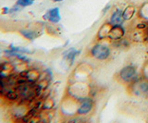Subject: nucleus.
I'll return each instance as SVG.
<instances>
[{
	"label": "nucleus",
	"mask_w": 148,
	"mask_h": 123,
	"mask_svg": "<svg viewBox=\"0 0 148 123\" xmlns=\"http://www.w3.org/2000/svg\"><path fill=\"white\" fill-rule=\"evenodd\" d=\"M92 107H94L92 100L88 97H83L82 99H81V103L77 108L76 113L78 115L85 116V115H88V114L92 111Z\"/></svg>",
	"instance_id": "7ed1b4c3"
},
{
	"label": "nucleus",
	"mask_w": 148,
	"mask_h": 123,
	"mask_svg": "<svg viewBox=\"0 0 148 123\" xmlns=\"http://www.w3.org/2000/svg\"><path fill=\"white\" fill-rule=\"evenodd\" d=\"M21 35H23L28 40H34V39H35L37 37L36 33H35V31H27V30L21 31Z\"/></svg>",
	"instance_id": "1a4fd4ad"
},
{
	"label": "nucleus",
	"mask_w": 148,
	"mask_h": 123,
	"mask_svg": "<svg viewBox=\"0 0 148 123\" xmlns=\"http://www.w3.org/2000/svg\"><path fill=\"white\" fill-rule=\"evenodd\" d=\"M78 51L76 49L74 48H71L69 50H68V51L64 54V57L67 59L68 61L71 62V64H72V63L74 62V59H75V57H77L78 55Z\"/></svg>",
	"instance_id": "6e6552de"
},
{
	"label": "nucleus",
	"mask_w": 148,
	"mask_h": 123,
	"mask_svg": "<svg viewBox=\"0 0 148 123\" xmlns=\"http://www.w3.org/2000/svg\"><path fill=\"white\" fill-rule=\"evenodd\" d=\"M125 33V30L122 25H112L108 33V37L111 40H120Z\"/></svg>",
	"instance_id": "39448f33"
},
{
	"label": "nucleus",
	"mask_w": 148,
	"mask_h": 123,
	"mask_svg": "<svg viewBox=\"0 0 148 123\" xmlns=\"http://www.w3.org/2000/svg\"><path fill=\"white\" fill-rule=\"evenodd\" d=\"M43 19L52 22V23H58V22L61 20V16H60L59 8H50V10H48L44 14Z\"/></svg>",
	"instance_id": "20e7f679"
},
{
	"label": "nucleus",
	"mask_w": 148,
	"mask_h": 123,
	"mask_svg": "<svg viewBox=\"0 0 148 123\" xmlns=\"http://www.w3.org/2000/svg\"><path fill=\"white\" fill-rule=\"evenodd\" d=\"M53 1H55V2H61V1H63V0H53Z\"/></svg>",
	"instance_id": "4468645a"
},
{
	"label": "nucleus",
	"mask_w": 148,
	"mask_h": 123,
	"mask_svg": "<svg viewBox=\"0 0 148 123\" xmlns=\"http://www.w3.org/2000/svg\"><path fill=\"white\" fill-rule=\"evenodd\" d=\"M119 78L123 83H130L132 81H134L137 76L136 69L133 66H126L119 71Z\"/></svg>",
	"instance_id": "f03ea898"
},
{
	"label": "nucleus",
	"mask_w": 148,
	"mask_h": 123,
	"mask_svg": "<svg viewBox=\"0 0 148 123\" xmlns=\"http://www.w3.org/2000/svg\"><path fill=\"white\" fill-rule=\"evenodd\" d=\"M6 97L9 100H17L20 97V94L16 93L15 91H9L6 94Z\"/></svg>",
	"instance_id": "f8f14e48"
},
{
	"label": "nucleus",
	"mask_w": 148,
	"mask_h": 123,
	"mask_svg": "<svg viewBox=\"0 0 148 123\" xmlns=\"http://www.w3.org/2000/svg\"><path fill=\"white\" fill-rule=\"evenodd\" d=\"M145 41L148 42V26L146 27V30H145Z\"/></svg>",
	"instance_id": "ddd939ff"
},
{
	"label": "nucleus",
	"mask_w": 148,
	"mask_h": 123,
	"mask_svg": "<svg viewBox=\"0 0 148 123\" xmlns=\"http://www.w3.org/2000/svg\"><path fill=\"white\" fill-rule=\"evenodd\" d=\"M124 20H125L123 18V11L121 10H117L112 13L109 22L111 25H122Z\"/></svg>",
	"instance_id": "423d86ee"
},
{
	"label": "nucleus",
	"mask_w": 148,
	"mask_h": 123,
	"mask_svg": "<svg viewBox=\"0 0 148 123\" xmlns=\"http://www.w3.org/2000/svg\"><path fill=\"white\" fill-rule=\"evenodd\" d=\"M34 0H17L16 5L21 8H26V7L32 6V4H34Z\"/></svg>",
	"instance_id": "9b49d317"
},
{
	"label": "nucleus",
	"mask_w": 148,
	"mask_h": 123,
	"mask_svg": "<svg viewBox=\"0 0 148 123\" xmlns=\"http://www.w3.org/2000/svg\"><path fill=\"white\" fill-rule=\"evenodd\" d=\"M134 13H135V11H134V8L132 7H128L126 10H125V11H123V18H124V20L132 19V16L134 15Z\"/></svg>",
	"instance_id": "9d476101"
},
{
	"label": "nucleus",
	"mask_w": 148,
	"mask_h": 123,
	"mask_svg": "<svg viewBox=\"0 0 148 123\" xmlns=\"http://www.w3.org/2000/svg\"><path fill=\"white\" fill-rule=\"evenodd\" d=\"M134 88L136 89L137 93L143 94H148V81H140L134 84Z\"/></svg>",
	"instance_id": "0eeeda50"
},
{
	"label": "nucleus",
	"mask_w": 148,
	"mask_h": 123,
	"mask_svg": "<svg viewBox=\"0 0 148 123\" xmlns=\"http://www.w3.org/2000/svg\"><path fill=\"white\" fill-rule=\"evenodd\" d=\"M110 48L104 44H96L91 49V55L92 57L98 60H106L110 56Z\"/></svg>",
	"instance_id": "f257e3e1"
}]
</instances>
